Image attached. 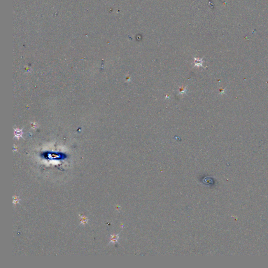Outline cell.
<instances>
[{
	"label": "cell",
	"instance_id": "obj_2",
	"mask_svg": "<svg viewBox=\"0 0 268 268\" xmlns=\"http://www.w3.org/2000/svg\"><path fill=\"white\" fill-rule=\"evenodd\" d=\"M118 235H111V242L116 243L118 241Z\"/></svg>",
	"mask_w": 268,
	"mask_h": 268
},
{
	"label": "cell",
	"instance_id": "obj_3",
	"mask_svg": "<svg viewBox=\"0 0 268 268\" xmlns=\"http://www.w3.org/2000/svg\"><path fill=\"white\" fill-rule=\"evenodd\" d=\"M19 201H20V199H19L18 197H15V196L13 197V203L14 204H17Z\"/></svg>",
	"mask_w": 268,
	"mask_h": 268
},
{
	"label": "cell",
	"instance_id": "obj_1",
	"mask_svg": "<svg viewBox=\"0 0 268 268\" xmlns=\"http://www.w3.org/2000/svg\"><path fill=\"white\" fill-rule=\"evenodd\" d=\"M80 222H81V224H87V222H88V219L87 217L84 216H81V220H80Z\"/></svg>",
	"mask_w": 268,
	"mask_h": 268
}]
</instances>
